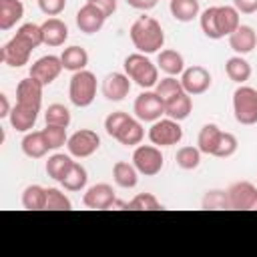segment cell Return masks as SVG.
I'll return each mask as SVG.
<instances>
[{
    "label": "cell",
    "instance_id": "obj_1",
    "mask_svg": "<svg viewBox=\"0 0 257 257\" xmlns=\"http://www.w3.org/2000/svg\"><path fill=\"white\" fill-rule=\"evenodd\" d=\"M128 36H131L133 46L143 54L161 52V48L165 44V30H163L161 22L153 16H139L131 24Z\"/></svg>",
    "mask_w": 257,
    "mask_h": 257
},
{
    "label": "cell",
    "instance_id": "obj_2",
    "mask_svg": "<svg viewBox=\"0 0 257 257\" xmlns=\"http://www.w3.org/2000/svg\"><path fill=\"white\" fill-rule=\"evenodd\" d=\"M122 68H124V74L143 90H149L159 82V66L143 52L128 54L122 62Z\"/></svg>",
    "mask_w": 257,
    "mask_h": 257
},
{
    "label": "cell",
    "instance_id": "obj_3",
    "mask_svg": "<svg viewBox=\"0 0 257 257\" xmlns=\"http://www.w3.org/2000/svg\"><path fill=\"white\" fill-rule=\"evenodd\" d=\"M68 98L78 108L90 106L96 98V76L86 68L72 72L70 84H68Z\"/></svg>",
    "mask_w": 257,
    "mask_h": 257
},
{
    "label": "cell",
    "instance_id": "obj_4",
    "mask_svg": "<svg viewBox=\"0 0 257 257\" xmlns=\"http://www.w3.org/2000/svg\"><path fill=\"white\" fill-rule=\"evenodd\" d=\"M233 114L239 124H257V88L239 84L233 92Z\"/></svg>",
    "mask_w": 257,
    "mask_h": 257
},
{
    "label": "cell",
    "instance_id": "obj_5",
    "mask_svg": "<svg viewBox=\"0 0 257 257\" xmlns=\"http://www.w3.org/2000/svg\"><path fill=\"white\" fill-rule=\"evenodd\" d=\"M133 165L145 177L159 175L163 165H165V157L161 153V147H157L153 143L151 145H139L133 153Z\"/></svg>",
    "mask_w": 257,
    "mask_h": 257
},
{
    "label": "cell",
    "instance_id": "obj_6",
    "mask_svg": "<svg viewBox=\"0 0 257 257\" xmlns=\"http://www.w3.org/2000/svg\"><path fill=\"white\" fill-rule=\"evenodd\" d=\"M133 112L141 122H155L165 114V102L155 90H143L135 98Z\"/></svg>",
    "mask_w": 257,
    "mask_h": 257
},
{
    "label": "cell",
    "instance_id": "obj_7",
    "mask_svg": "<svg viewBox=\"0 0 257 257\" xmlns=\"http://www.w3.org/2000/svg\"><path fill=\"white\" fill-rule=\"evenodd\" d=\"M183 139V128L175 118H159L149 128V141L157 147H173Z\"/></svg>",
    "mask_w": 257,
    "mask_h": 257
},
{
    "label": "cell",
    "instance_id": "obj_8",
    "mask_svg": "<svg viewBox=\"0 0 257 257\" xmlns=\"http://www.w3.org/2000/svg\"><path fill=\"white\" fill-rule=\"evenodd\" d=\"M233 211H257V187L249 181H237L227 189Z\"/></svg>",
    "mask_w": 257,
    "mask_h": 257
},
{
    "label": "cell",
    "instance_id": "obj_9",
    "mask_svg": "<svg viewBox=\"0 0 257 257\" xmlns=\"http://www.w3.org/2000/svg\"><path fill=\"white\" fill-rule=\"evenodd\" d=\"M98 147H100V137L90 128H80V131L72 133L66 143L68 155H72L76 159H86V157L94 155L98 151Z\"/></svg>",
    "mask_w": 257,
    "mask_h": 257
},
{
    "label": "cell",
    "instance_id": "obj_10",
    "mask_svg": "<svg viewBox=\"0 0 257 257\" xmlns=\"http://www.w3.org/2000/svg\"><path fill=\"white\" fill-rule=\"evenodd\" d=\"M211 82H213L211 72L205 66H201V64H193V66L185 68L183 74H181L183 90L187 94H191V96H197V94L207 92L211 88Z\"/></svg>",
    "mask_w": 257,
    "mask_h": 257
},
{
    "label": "cell",
    "instance_id": "obj_11",
    "mask_svg": "<svg viewBox=\"0 0 257 257\" xmlns=\"http://www.w3.org/2000/svg\"><path fill=\"white\" fill-rule=\"evenodd\" d=\"M32 50H34L32 46H28L24 40H20V38L14 34V36L0 48V60H2L6 66L20 68V66L28 64Z\"/></svg>",
    "mask_w": 257,
    "mask_h": 257
},
{
    "label": "cell",
    "instance_id": "obj_12",
    "mask_svg": "<svg viewBox=\"0 0 257 257\" xmlns=\"http://www.w3.org/2000/svg\"><path fill=\"white\" fill-rule=\"evenodd\" d=\"M62 70H64L62 60H60V56H54V54L40 56L36 62L30 64V76L36 78V80H40L44 86L52 84Z\"/></svg>",
    "mask_w": 257,
    "mask_h": 257
},
{
    "label": "cell",
    "instance_id": "obj_13",
    "mask_svg": "<svg viewBox=\"0 0 257 257\" xmlns=\"http://www.w3.org/2000/svg\"><path fill=\"white\" fill-rule=\"evenodd\" d=\"M131 86H133V80L124 74V72H108L104 78H102V84H100V90H102V96L110 102H120L128 96L131 92Z\"/></svg>",
    "mask_w": 257,
    "mask_h": 257
},
{
    "label": "cell",
    "instance_id": "obj_14",
    "mask_svg": "<svg viewBox=\"0 0 257 257\" xmlns=\"http://www.w3.org/2000/svg\"><path fill=\"white\" fill-rule=\"evenodd\" d=\"M82 203L88 209H110L116 203V193L108 183H96L86 189L82 195Z\"/></svg>",
    "mask_w": 257,
    "mask_h": 257
},
{
    "label": "cell",
    "instance_id": "obj_15",
    "mask_svg": "<svg viewBox=\"0 0 257 257\" xmlns=\"http://www.w3.org/2000/svg\"><path fill=\"white\" fill-rule=\"evenodd\" d=\"M104 22H106L104 12L100 8H96L94 4H90V2H86L84 6H80L78 12H76V26L84 34H96V32H100V28L104 26Z\"/></svg>",
    "mask_w": 257,
    "mask_h": 257
},
{
    "label": "cell",
    "instance_id": "obj_16",
    "mask_svg": "<svg viewBox=\"0 0 257 257\" xmlns=\"http://www.w3.org/2000/svg\"><path fill=\"white\" fill-rule=\"evenodd\" d=\"M42 88H44V84L28 74L26 78H22L16 84V102L40 108V104H42Z\"/></svg>",
    "mask_w": 257,
    "mask_h": 257
},
{
    "label": "cell",
    "instance_id": "obj_17",
    "mask_svg": "<svg viewBox=\"0 0 257 257\" xmlns=\"http://www.w3.org/2000/svg\"><path fill=\"white\" fill-rule=\"evenodd\" d=\"M215 26H217L219 38L233 34L241 26L239 10L235 6H215Z\"/></svg>",
    "mask_w": 257,
    "mask_h": 257
},
{
    "label": "cell",
    "instance_id": "obj_18",
    "mask_svg": "<svg viewBox=\"0 0 257 257\" xmlns=\"http://www.w3.org/2000/svg\"><path fill=\"white\" fill-rule=\"evenodd\" d=\"M38 112H40V108H34V106H26V104L16 102V104L12 106V110H10L8 120H10V124H12L14 131H18V133H28V131L36 124Z\"/></svg>",
    "mask_w": 257,
    "mask_h": 257
},
{
    "label": "cell",
    "instance_id": "obj_19",
    "mask_svg": "<svg viewBox=\"0 0 257 257\" xmlns=\"http://www.w3.org/2000/svg\"><path fill=\"white\" fill-rule=\"evenodd\" d=\"M40 26H42V42L46 46H62L68 40V26L60 18L50 16Z\"/></svg>",
    "mask_w": 257,
    "mask_h": 257
},
{
    "label": "cell",
    "instance_id": "obj_20",
    "mask_svg": "<svg viewBox=\"0 0 257 257\" xmlns=\"http://www.w3.org/2000/svg\"><path fill=\"white\" fill-rule=\"evenodd\" d=\"M229 38V46H231V50L235 52V54H249L255 46H257V34H255V30L251 28V26H247V24H241L233 34H229L227 36Z\"/></svg>",
    "mask_w": 257,
    "mask_h": 257
},
{
    "label": "cell",
    "instance_id": "obj_21",
    "mask_svg": "<svg viewBox=\"0 0 257 257\" xmlns=\"http://www.w3.org/2000/svg\"><path fill=\"white\" fill-rule=\"evenodd\" d=\"M20 147H22V153H24L28 159H42V157L50 151V147H48L46 137H44L42 131H28V133L24 135Z\"/></svg>",
    "mask_w": 257,
    "mask_h": 257
},
{
    "label": "cell",
    "instance_id": "obj_22",
    "mask_svg": "<svg viewBox=\"0 0 257 257\" xmlns=\"http://www.w3.org/2000/svg\"><path fill=\"white\" fill-rule=\"evenodd\" d=\"M157 66L167 74V76H179L185 70V58L181 52L173 48H165L157 56Z\"/></svg>",
    "mask_w": 257,
    "mask_h": 257
},
{
    "label": "cell",
    "instance_id": "obj_23",
    "mask_svg": "<svg viewBox=\"0 0 257 257\" xmlns=\"http://www.w3.org/2000/svg\"><path fill=\"white\" fill-rule=\"evenodd\" d=\"M24 16L22 0H0V30H10Z\"/></svg>",
    "mask_w": 257,
    "mask_h": 257
},
{
    "label": "cell",
    "instance_id": "obj_24",
    "mask_svg": "<svg viewBox=\"0 0 257 257\" xmlns=\"http://www.w3.org/2000/svg\"><path fill=\"white\" fill-rule=\"evenodd\" d=\"M143 139H145V128H143V124L137 116L135 118L128 116V120L122 124V128L114 137V141H118L124 147H137V145L143 143Z\"/></svg>",
    "mask_w": 257,
    "mask_h": 257
},
{
    "label": "cell",
    "instance_id": "obj_25",
    "mask_svg": "<svg viewBox=\"0 0 257 257\" xmlns=\"http://www.w3.org/2000/svg\"><path fill=\"white\" fill-rule=\"evenodd\" d=\"M221 135H223V131L215 122L203 124L201 131H199V135H197V147H199V151L203 155H211L213 157V153H215V149H217V145L221 141Z\"/></svg>",
    "mask_w": 257,
    "mask_h": 257
},
{
    "label": "cell",
    "instance_id": "obj_26",
    "mask_svg": "<svg viewBox=\"0 0 257 257\" xmlns=\"http://www.w3.org/2000/svg\"><path fill=\"white\" fill-rule=\"evenodd\" d=\"M112 181L120 187V189H133L139 183V171L133 163L126 161H116L112 165Z\"/></svg>",
    "mask_w": 257,
    "mask_h": 257
},
{
    "label": "cell",
    "instance_id": "obj_27",
    "mask_svg": "<svg viewBox=\"0 0 257 257\" xmlns=\"http://www.w3.org/2000/svg\"><path fill=\"white\" fill-rule=\"evenodd\" d=\"M60 60H62V66L64 70H70V72H78V70H84L86 64H88V52L82 48V46H68L62 50L60 54Z\"/></svg>",
    "mask_w": 257,
    "mask_h": 257
},
{
    "label": "cell",
    "instance_id": "obj_28",
    "mask_svg": "<svg viewBox=\"0 0 257 257\" xmlns=\"http://www.w3.org/2000/svg\"><path fill=\"white\" fill-rule=\"evenodd\" d=\"M169 10L177 22H191L201 14L199 0H171Z\"/></svg>",
    "mask_w": 257,
    "mask_h": 257
},
{
    "label": "cell",
    "instance_id": "obj_29",
    "mask_svg": "<svg viewBox=\"0 0 257 257\" xmlns=\"http://www.w3.org/2000/svg\"><path fill=\"white\" fill-rule=\"evenodd\" d=\"M225 72L229 76V80L237 82V84H245L249 78H251V64L241 56V54H235L231 58H227L225 62Z\"/></svg>",
    "mask_w": 257,
    "mask_h": 257
},
{
    "label": "cell",
    "instance_id": "obj_30",
    "mask_svg": "<svg viewBox=\"0 0 257 257\" xmlns=\"http://www.w3.org/2000/svg\"><path fill=\"white\" fill-rule=\"evenodd\" d=\"M72 155H64V153H54V155H50L48 157V161H46V175L52 179V181H56V183H60L62 179H64V175L70 171V167H72Z\"/></svg>",
    "mask_w": 257,
    "mask_h": 257
},
{
    "label": "cell",
    "instance_id": "obj_31",
    "mask_svg": "<svg viewBox=\"0 0 257 257\" xmlns=\"http://www.w3.org/2000/svg\"><path fill=\"white\" fill-rule=\"evenodd\" d=\"M191 110H193V100H191V94H187V92H181L173 100L165 102V114L179 122L185 120L191 114Z\"/></svg>",
    "mask_w": 257,
    "mask_h": 257
},
{
    "label": "cell",
    "instance_id": "obj_32",
    "mask_svg": "<svg viewBox=\"0 0 257 257\" xmlns=\"http://www.w3.org/2000/svg\"><path fill=\"white\" fill-rule=\"evenodd\" d=\"M22 207L28 211H44L46 209V187L28 185L22 191Z\"/></svg>",
    "mask_w": 257,
    "mask_h": 257
},
{
    "label": "cell",
    "instance_id": "obj_33",
    "mask_svg": "<svg viewBox=\"0 0 257 257\" xmlns=\"http://www.w3.org/2000/svg\"><path fill=\"white\" fill-rule=\"evenodd\" d=\"M86 183H88V173H86V169L80 165V163H72V167H70V171L64 175V179L60 181V185L66 189V191H82L84 187H86Z\"/></svg>",
    "mask_w": 257,
    "mask_h": 257
},
{
    "label": "cell",
    "instance_id": "obj_34",
    "mask_svg": "<svg viewBox=\"0 0 257 257\" xmlns=\"http://www.w3.org/2000/svg\"><path fill=\"white\" fill-rule=\"evenodd\" d=\"M155 92L163 98V102H169V100H173L175 96H179V94L185 92V90H183L181 78L177 80V76H165V78H161V80L157 82Z\"/></svg>",
    "mask_w": 257,
    "mask_h": 257
},
{
    "label": "cell",
    "instance_id": "obj_35",
    "mask_svg": "<svg viewBox=\"0 0 257 257\" xmlns=\"http://www.w3.org/2000/svg\"><path fill=\"white\" fill-rule=\"evenodd\" d=\"M201 155H203V153L199 151V147L187 145V147H181V149L177 151L175 161H177V165H179L181 169L193 171V169H197V167L201 165Z\"/></svg>",
    "mask_w": 257,
    "mask_h": 257
},
{
    "label": "cell",
    "instance_id": "obj_36",
    "mask_svg": "<svg viewBox=\"0 0 257 257\" xmlns=\"http://www.w3.org/2000/svg\"><path fill=\"white\" fill-rule=\"evenodd\" d=\"M44 120H46V124H58V126H66L68 128L72 116H70V110L64 104L54 102V104H48V108L44 112Z\"/></svg>",
    "mask_w": 257,
    "mask_h": 257
},
{
    "label": "cell",
    "instance_id": "obj_37",
    "mask_svg": "<svg viewBox=\"0 0 257 257\" xmlns=\"http://www.w3.org/2000/svg\"><path fill=\"white\" fill-rule=\"evenodd\" d=\"M201 207L203 209H213V211H221V209H231L229 207V195L223 189H211L203 195L201 199Z\"/></svg>",
    "mask_w": 257,
    "mask_h": 257
},
{
    "label": "cell",
    "instance_id": "obj_38",
    "mask_svg": "<svg viewBox=\"0 0 257 257\" xmlns=\"http://www.w3.org/2000/svg\"><path fill=\"white\" fill-rule=\"evenodd\" d=\"M16 36L20 38V40H24L28 46H32V48H38L40 44H44L42 42V26L40 24H34V22H26V24H22L18 30H16Z\"/></svg>",
    "mask_w": 257,
    "mask_h": 257
},
{
    "label": "cell",
    "instance_id": "obj_39",
    "mask_svg": "<svg viewBox=\"0 0 257 257\" xmlns=\"http://www.w3.org/2000/svg\"><path fill=\"white\" fill-rule=\"evenodd\" d=\"M126 209H133V211H157V209H163V205L153 193H139L126 203Z\"/></svg>",
    "mask_w": 257,
    "mask_h": 257
},
{
    "label": "cell",
    "instance_id": "obj_40",
    "mask_svg": "<svg viewBox=\"0 0 257 257\" xmlns=\"http://www.w3.org/2000/svg\"><path fill=\"white\" fill-rule=\"evenodd\" d=\"M46 143L50 147V151H58L60 147H64L68 143V135H66V126H58V124H46L42 128Z\"/></svg>",
    "mask_w": 257,
    "mask_h": 257
},
{
    "label": "cell",
    "instance_id": "obj_41",
    "mask_svg": "<svg viewBox=\"0 0 257 257\" xmlns=\"http://www.w3.org/2000/svg\"><path fill=\"white\" fill-rule=\"evenodd\" d=\"M46 209L48 211H70L72 203L70 199L56 187H48L46 189Z\"/></svg>",
    "mask_w": 257,
    "mask_h": 257
},
{
    "label": "cell",
    "instance_id": "obj_42",
    "mask_svg": "<svg viewBox=\"0 0 257 257\" xmlns=\"http://www.w3.org/2000/svg\"><path fill=\"white\" fill-rule=\"evenodd\" d=\"M237 147H239L237 137H235L233 133H225V131H223L221 141H219V145H217V149H215L213 157H219V159H229V157H233V155L237 153Z\"/></svg>",
    "mask_w": 257,
    "mask_h": 257
},
{
    "label": "cell",
    "instance_id": "obj_43",
    "mask_svg": "<svg viewBox=\"0 0 257 257\" xmlns=\"http://www.w3.org/2000/svg\"><path fill=\"white\" fill-rule=\"evenodd\" d=\"M199 24H201V30L207 38L211 40H219V34H217V26H215V6H209L205 8L201 14H199Z\"/></svg>",
    "mask_w": 257,
    "mask_h": 257
},
{
    "label": "cell",
    "instance_id": "obj_44",
    "mask_svg": "<svg viewBox=\"0 0 257 257\" xmlns=\"http://www.w3.org/2000/svg\"><path fill=\"white\" fill-rule=\"evenodd\" d=\"M128 116H131V114H126V112H122V110H114V112H110V114L104 118V131H106V135L114 139L116 133L122 128V124L128 120Z\"/></svg>",
    "mask_w": 257,
    "mask_h": 257
},
{
    "label": "cell",
    "instance_id": "obj_45",
    "mask_svg": "<svg viewBox=\"0 0 257 257\" xmlns=\"http://www.w3.org/2000/svg\"><path fill=\"white\" fill-rule=\"evenodd\" d=\"M38 8L46 16H58L66 8V0H36Z\"/></svg>",
    "mask_w": 257,
    "mask_h": 257
},
{
    "label": "cell",
    "instance_id": "obj_46",
    "mask_svg": "<svg viewBox=\"0 0 257 257\" xmlns=\"http://www.w3.org/2000/svg\"><path fill=\"white\" fill-rule=\"evenodd\" d=\"M86 2L94 4L96 8H100V10L104 12V16H106V18H108V16H112V14L116 12V6H118V0H86Z\"/></svg>",
    "mask_w": 257,
    "mask_h": 257
},
{
    "label": "cell",
    "instance_id": "obj_47",
    "mask_svg": "<svg viewBox=\"0 0 257 257\" xmlns=\"http://www.w3.org/2000/svg\"><path fill=\"white\" fill-rule=\"evenodd\" d=\"M233 6L239 10V14H253V12H257V0H233Z\"/></svg>",
    "mask_w": 257,
    "mask_h": 257
},
{
    "label": "cell",
    "instance_id": "obj_48",
    "mask_svg": "<svg viewBox=\"0 0 257 257\" xmlns=\"http://www.w3.org/2000/svg\"><path fill=\"white\" fill-rule=\"evenodd\" d=\"M159 0H126V4L135 10H151L157 6Z\"/></svg>",
    "mask_w": 257,
    "mask_h": 257
},
{
    "label": "cell",
    "instance_id": "obj_49",
    "mask_svg": "<svg viewBox=\"0 0 257 257\" xmlns=\"http://www.w3.org/2000/svg\"><path fill=\"white\" fill-rule=\"evenodd\" d=\"M10 110H12V106H10V102H8V96L2 92V94H0V116H2V118H8V116H10Z\"/></svg>",
    "mask_w": 257,
    "mask_h": 257
}]
</instances>
